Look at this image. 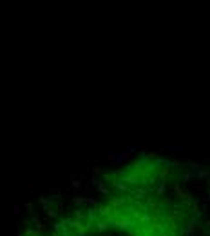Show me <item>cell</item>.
I'll return each instance as SVG.
<instances>
[{
  "mask_svg": "<svg viewBox=\"0 0 210 236\" xmlns=\"http://www.w3.org/2000/svg\"><path fill=\"white\" fill-rule=\"evenodd\" d=\"M36 236H154L141 176L136 169L121 171L103 198L65 214Z\"/></svg>",
  "mask_w": 210,
  "mask_h": 236,
  "instance_id": "cell-1",
  "label": "cell"
}]
</instances>
